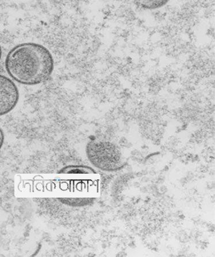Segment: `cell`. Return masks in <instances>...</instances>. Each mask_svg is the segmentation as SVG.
<instances>
[{"instance_id": "4", "label": "cell", "mask_w": 215, "mask_h": 257, "mask_svg": "<svg viewBox=\"0 0 215 257\" xmlns=\"http://www.w3.org/2000/svg\"><path fill=\"white\" fill-rule=\"evenodd\" d=\"M59 173L69 174V175H93L96 174V172L91 168L84 167V166H68L60 170Z\"/></svg>"}, {"instance_id": "5", "label": "cell", "mask_w": 215, "mask_h": 257, "mask_svg": "<svg viewBox=\"0 0 215 257\" xmlns=\"http://www.w3.org/2000/svg\"><path fill=\"white\" fill-rule=\"evenodd\" d=\"M167 2L165 1H151V2H139L138 4H140V6L147 8H155L160 7L166 4Z\"/></svg>"}, {"instance_id": "3", "label": "cell", "mask_w": 215, "mask_h": 257, "mask_svg": "<svg viewBox=\"0 0 215 257\" xmlns=\"http://www.w3.org/2000/svg\"><path fill=\"white\" fill-rule=\"evenodd\" d=\"M20 98L17 86L10 78L0 74V116L13 110Z\"/></svg>"}, {"instance_id": "6", "label": "cell", "mask_w": 215, "mask_h": 257, "mask_svg": "<svg viewBox=\"0 0 215 257\" xmlns=\"http://www.w3.org/2000/svg\"><path fill=\"white\" fill-rule=\"evenodd\" d=\"M4 142V135L3 131L1 128H0V148H2L3 144Z\"/></svg>"}, {"instance_id": "1", "label": "cell", "mask_w": 215, "mask_h": 257, "mask_svg": "<svg viewBox=\"0 0 215 257\" xmlns=\"http://www.w3.org/2000/svg\"><path fill=\"white\" fill-rule=\"evenodd\" d=\"M11 78L25 85H36L47 81L54 69V61L48 49L39 44H21L11 49L5 62Z\"/></svg>"}, {"instance_id": "7", "label": "cell", "mask_w": 215, "mask_h": 257, "mask_svg": "<svg viewBox=\"0 0 215 257\" xmlns=\"http://www.w3.org/2000/svg\"><path fill=\"white\" fill-rule=\"evenodd\" d=\"M2 57V48L1 45H0V60H1Z\"/></svg>"}, {"instance_id": "2", "label": "cell", "mask_w": 215, "mask_h": 257, "mask_svg": "<svg viewBox=\"0 0 215 257\" xmlns=\"http://www.w3.org/2000/svg\"><path fill=\"white\" fill-rule=\"evenodd\" d=\"M86 153L91 163L102 171H113L117 167L119 160L117 151L109 143L91 142L87 146Z\"/></svg>"}]
</instances>
